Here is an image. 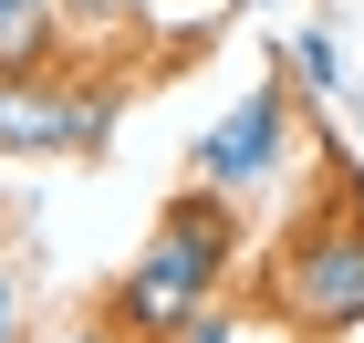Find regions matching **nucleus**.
<instances>
[{"label": "nucleus", "instance_id": "nucleus-1", "mask_svg": "<svg viewBox=\"0 0 364 343\" xmlns=\"http://www.w3.org/2000/svg\"><path fill=\"white\" fill-rule=\"evenodd\" d=\"M229 260H240V219H229V198H208V187L167 198V219H156L146 260L125 271V291H114V322L146 333V343H167L177 322H198L208 302H219Z\"/></svg>", "mask_w": 364, "mask_h": 343}, {"label": "nucleus", "instance_id": "nucleus-2", "mask_svg": "<svg viewBox=\"0 0 364 343\" xmlns=\"http://www.w3.org/2000/svg\"><path fill=\"white\" fill-rule=\"evenodd\" d=\"M260 302L291 333H354L364 322V208H323L260 260Z\"/></svg>", "mask_w": 364, "mask_h": 343}, {"label": "nucleus", "instance_id": "nucleus-3", "mask_svg": "<svg viewBox=\"0 0 364 343\" xmlns=\"http://www.w3.org/2000/svg\"><path fill=\"white\" fill-rule=\"evenodd\" d=\"M281 146H291V94H281V84H250L208 136H198V187H208V198H240V187L281 177Z\"/></svg>", "mask_w": 364, "mask_h": 343}, {"label": "nucleus", "instance_id": "nucleus-4", "mask_svg": "<svg viewBox=\"0 0 364 343\" xmlns=\"http://www.w3.org/2000/svg\"><path fill=\"white\" fill-rule=\"evenodd\" d=\"M105 125H114V94H84V84H31V73H0V146H21V156L105 146Z\"/></svg>", "mask_w": 364, "mask_h": 343}, {"label": "nucleus", "instance_id": "nucleus-5", "mask_svg": "<svg viewBox=\"0 0 364 343\" xmlns=\"http://www.w3.org/2000/svg\"><path fill=\"white\" fill-rule=\"evenodd\" d=\"M53 11L63 0H0V73H31L53 53Z\"/></svg>", "mask_w": 364, "mask_h": 343}, {"label": "nucleus", "instance_id": "nucleus-6", "mask_svg": "<svg viewBox=\"0 0 364 343\" xmlns=\"http://www.w3.org/2000/svg\"><path fill=\"white\" fill-rule=\"evenodd\" d=\"M291 62H302V84H312V94H343V53H333V31H302V42H291Z\"/></svg>", "mask_w": 364, "mask_h": 343}, {"label": "nucleus", "instance_id": "nucleus-7", "mask_svg": "<svg viewBox=\"0 0 364 343\" xmlns=\"http://www.w3.org/2000/svg\"><path fill=\"white\" fill-rule=\"evenodd\" d=\"M167 343H240V333H229V322H219V312H198V322H177V333H167Z\"/></svg>", "mask_w": 364, "mask_h": 343}, {"label": "nucleus", "instance_id": "nucleus-8", "mask_svg": "<svg viewBox=\"0 0 364 343\" xmlns=\"http://www.w3.org/2000/svg\"><path fill=\"white\" fill-rule=\"evenodd\" d=\"M63 11H73V21H125L136 0H63Z\"/></svg>", "mask_w": 364, "mask_h": 343}, {"label": "nucleus", "instance_id": "nucleus-9", "mask_svg": "<svg viewBox=\"0 0 364 343\" xmlns=\"http://www.w3.org/2000/svg\"><path fill=\"white\" fill-rule=\"evenodd\" d=\"M21 333V281H11V271H0V343Z\"/></svg>", "mask_w": 364, "mask_h": 343}, {"label": "nucleus", "instance_id": "nucleus-10", "mask_svg": "<svg viewBox=\"0 0 364 343\" xmlns=\"http://www.w3.org/2000/svg\"><path fill=\"white\" fill-rule=\"evenodd\" d=\"M53 343H114V333H105V322H73V333H53Z\"/></svg>", "mask_w": 364, "mask_h": 343}]
</instances>
